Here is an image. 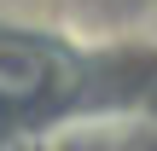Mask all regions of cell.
Wrapping results in <instances>:
<instances>
[{"mask_svg":"<svg viewBox=\"0 0 157 151\" xmlns=\"http://www.w3.org/2000/svg\"><path fill=\"white\" fill-rule=\"evenodd\" d=\"M47 87H52V64L35 47L0 41V105H35Z\"/></svg>","mask_w":157,"mask_h":151,"instance_id":"obj_1","label":"cell"}]
</instances>
